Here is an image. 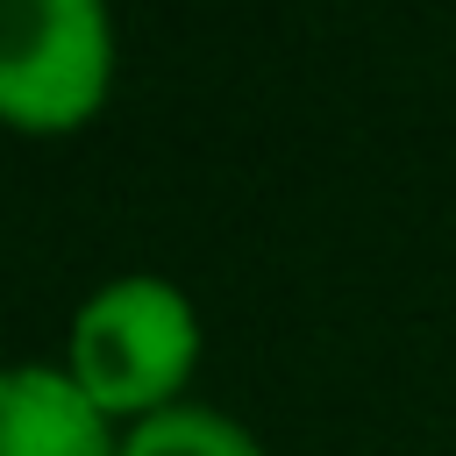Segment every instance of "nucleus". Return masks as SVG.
<instances>
[{
	"label": "nucleus",
	"mask_w": 456,
	"mask_h": 456,
	"mask_svg": "<svg viewBox=\"0 0 456 456\" xmlns=\"http://www.w3.org/2000/svg\"><path fill=\"white\" fill-rule=\"evenodd\" d=\"M200 356V328L178 285L135 271L100 285L71 321V378L107 413H164Z\"/></svg>",
	"instance_id": "obj_1"
},
{
	"label": "nucleus",
	"mask_w": 456,
	"mask_h": 456,
	"mask_svg": "<svg viewBox=\"0 0 456 456\" xmlns=\"http://www.w3.org/2000/svg\"><path fill=\"white\" fill-rule=\"evenodd\" d=\"M107 71V0H0V114L14 128H78Z\"/></svg>",
	"instance_id": "obj_2"
},
{
	"label": "nucleus",
	"mask_w": 456,
	"mask_h": 456,
	"mask_svg": "<svg viewBox=\"0 0 456 456\" xmlns=\"http://www.w3.org/2000/svg\"><path fill=\"white\" fill-rule=\"evenodd\" d=\"M0 456H121L107 442V406L50 363H14L0 378Z\"/></svg>",
	"instance_id": "obj_3"
},
{
	"label": "nucleus",
	"mask_w": 456,
	"mask_h": 456,
	"mask_svg": "<svg viewBox=\"0 0 456 456\" xmlns=\"http://www.w3.org/2000/svg\"><path fill=\"white\" fill-rule=\"evenodd\" d=\"M121 456H264V449L214 406H164V413L135 420Z\"/></svg>",
	"instance_id": "obj_4"
}]
</instances>
